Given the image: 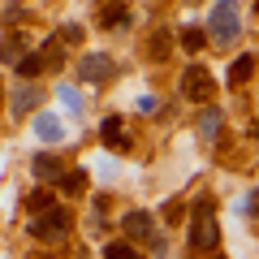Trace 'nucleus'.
<instances>
[{
    "label": "nucleus",
    "instance_id": "f257e3e1",
    "mask_svg": "<svg viewBox=\"0 0 259 259\" xmlns=\"http://www.w3.org/2000/svg\"><path fill=\"white\" fill-rule=\"evenodd\" d=\"M216 242H221V229H216L212 203L199 199L194 212H190V246H194V250H216Z\"/></svg>",
    "mask_w": 259,
    "mask_h": 259
},
{
    "label": "nucleus",
    "instance_id": "f03ea898",
    "mask_svg": "<svg viewBox=\"0 0 259 259\" xmlns=\"http://www.w3.org/2000/svg\"><path fill=\"white\" fill-rule=\"evenodd\" d=\"M207 30H212V39H221V44H233L242 30V13L233 0H221L212 13H207Z\"/></svg>",
    "mask_w": 259,
    "mask_h": 259
},
{
    "label": "nucleus",
    "instance_id": "7ed1b4c3",
    "mask_svg": "<svg viewBox=\"0 0 259 259\" xmlns=\"http://www.w3.org/2000/svg\"><path fill=\"white\" fill-rule=\"evenodd\" d=\"M26 229H30V238H35V242H61L65 233H69V212H61V207H52V212L35 216V221H30Z\"/></svg>",
    "mask_w": 259,
    "mask_h": 259
},
{
    "label": "nucleus",
    "instance_id": "20e7f679",
    "mask_svg": "<svg viewBox=\"0 0 259 259\" xmlns=\"http://www.w3.org/2000/svg\"><path fill=\"white\" fill-rule=\"evenodd\" d=\"M182 91H186V100L207 104V100H212V91H216V82H212V74H207L203 65H190V69L182 74Z\"/></svg>",
    "mask_w": 259,
    "mask_h": 259
},
{
    "label": "nucleus",
    "instance_id": "39448f33",
    "mask_svg": "<svg viewBox=\"0 0 259 259\" xmlns=\"http://www.w3.org/2000/svg\"><path fill=\"white\" fill-rule=\"evenodd\" d=\"M121 229H125V233H130L134 242H147V246L164 250V238L156 233V225H151V216H147V212H125V221H121Z\"/></svg>",
    "mask_w": 259,
    "mask_h": 259
},
{
    "label": "nucleus",
    "instance_id": "423d86ee",
    "mask_svg": "<svg viewBox=\"0 0 259 259\" xmlns=\"http://www.w3.org/2000/svg\"><path fill=\"white\" fill-rule=\"evenodd\" d=\"M108 74H112V61L104 52H87L82 61H78V78H82V82H104Z\"/></svg>",
    "mask_w": 259,
    "mask_h": 259
},
{
    "label": "nucleus",
    "instance_id": "0eeeda50",
    "mask_svg": "<svg viewBox=\"0 0 259 259\" xmlns=\"http://www.w3.org/2000/svg\"><path fill=\"white\" fill-rule=\"evenodd\" d=\"M35 139L39 143H61L65 139V121L56 112H39L35 117Z\"/></svg>",
    "mask_w": 259,
    "mask_h": 259
},
{
    "label": "nucleus",
    "instance_id": "6e6552de",
    "mask_svg": "<svg viewBox=\"0 0 259 259\" xmlns=\"http://www.w3.org/2000/svg\"><path fill=\"white\" fill-rule=\"evenodd\" d=\"M30 173L39 177V182H61L65 177V164L56 156H48V151H39V156H30Z\"/></svg>",
    "mask_w": 259,
    "mask_h": 259
},
{
    "label": "nucleus",
    "instance_id": "1a4fd4ad",
    "mask_svg": "<svg viewBox=\"0 0 259 259\" xmlns=\"http://www.w3.org/2000/svg\"><path fill=\"white\" fill-rule=\"evenodd\" d=\"M100 139L108 143V147L125 151V147H130V139H125V121H121V117H104V125H100Z\"/></svg>",
    "mask_w": 259,
    "mask_h": 259
},
{
    "label": "nucleus",
    "instance_id": "9d476101",
    "mask_svg": "<svg viewBox=\"0 0 259 259\" xmlns=\"http://www.w3.org/2000/svg\"><path fill=\"white\" fill-rule=\"evenodd\" d=\"M35 104H39V87H18V91H13V100H9V112H13V117H26V112L30 108H35Z\"/></svg>",
    "mask_w": 259,
    "mask_h": 259
},
{
    "label": "nucleus",
    "instance_id": "9b49d317",
    "mask_svg": "<svg viewBox=\"0 0 259 259\" xmlns=\"http://www.w3.org/2000/svg\"><path fill=\"white\" fill-rule=\"evenodd\" d=\"M221 108H207V112H199V121H194V130H199V139L203 143H216V134H221Z\"/></svg>",
    "mask_w": 259,
    "mask_h": 259
},
{
    "label": "nucleus",
    "instance_id": "f8f14e48",
    "mask_svg": "<svg viewBox=\"0 0 259 259\" xmlns=\"http://www.w3.org/2000/svg\"><path fill=\"white\" fill-rule=\"evenodd\" d=\"M125 18H130V9L121 5V0H112V5H104V9H100V26H104V30L125 26Z\"/></svg>",
    "mask_w": 259,
    "mask_h": 259
},
{
    "label": "nucleus",
    "instance_id": "ddd939ff",
    "mask_svg": "<svg viewBox=\"0 0 259 259\" xmlns=\"http://www.w3.org/2000/svg\"><path fill=\"white\" fill-rule=\"evenodd\" d=\"M39 56H44L48 69H61V65H65V39H61V35H52L44 48H39Z\"/></svg>",
    "mask_w": 259,
    "mask_h": 259
},
{
    "label": "nucleus",
    "instance_id": "4468645a",
    "mask_svg": "<svg viewBox=\"0 0 259 259\" xmlns=\"http://www.w3.org/2000/svg\"><path fill=\"white\" fill-rule=\"evenodd\" d=\"M250 74H255V56H250V52H242L238 61L229 65V82H233V87H242V82H246Z\"/></svg>",
    "mask_w": 259,
    "mask_h": 259
},
{
    "label": "nucleus",
    "instance_id": "2eb2a0df",
    "mask_svg": "<svg viewBox=\"0 0 259 259\" xmlns=\"http://www.w3.org/2000/svg\"><path fill=\"white\" fill-rule=\"evenodd\" d=\"M44 69H48V65H44V56H39V52H30V56H22V61H18V74L26 78V82H30V78H39Z\"/></svg>",
    "mask_w": 259,
    "mask_h": 259
},
{
    "label": "nucleus",
    "instance_id": "dca6fc26",
    "mask_svg": "<svg viewBox=\"0 0 259 259\" xmlns=\"http://www.w3.org/2000/svg\"><path fill=\"white\" fill-rule=\"evenodd\" d=\"M26 207H30V216H44V212H52V194H48V190L26 194Z\"/></svg>",
    "mask_w": 259,
    "mask_h": 259
},
{
    "label": "nucleus",
    "instance_id": "f3484780",
    "mask_svg": "<svg viewBox=\"0 0 259 259\" xmlns=\"http://www.w3.org/2000/svg\"><path fill=\"white\" fill-rule=\"evenodd\" d=\"M18 52H22V39H18V35H9V39H5V44H0V61H9V65H18V61H22Z\"/></svg>",
    "mask_w": 259,
    "mask_h": 259
},
{
    "label": "nucleus",
    "instance_id": "a211bd4d",
    "mask_svg": "<svg viewBox=\"0 0 259 259\" xmlns=\"http://www.w3.org/2000/svg\"><path fill=\"white\" fill-rule=\"evenodd\" d=\"M104 259H143L134 246H125V242H112V246H104Z\"/></svg>",
    "mask_w": 259,
    "mask_h": 259
},
{
    "label": "nucleus",
    "instance_id": "6ab92c4d",
    "mask_svg": "<svg viewBox=\"0 0 259 259\" xmlns=\"http://www.w3.org/2000/svg\"><path fill=\"white\" fill-rule=\"evenodd\" d=\"M61 190L65 194H82L87 190V173H65L61 177Z\"/></svg>",
    "mask_w": 259,
    "mask_h": 259
},
{
    "label": "nucleus",
    "instance_id": "aec40b11",
    "mask_svg": "<svg viewBox=\"0 0 259 259\" xmlns=\"http://www.w3.org/2000/svg\"><path fill=\"white\" fill-rule=\"evenodd\" d=\"M182 48H186V52H199V48H203V30H199V26H186L182 30Z\"/></svg>",
    "mask_w": 259,
    "mask_h": 259
},
{
    "label": "nucleus",
    "instance_id": "412c9836",
    "mask_svg": "<svg viewBox=\"0 0 259 259\" xmlns=\"http://www.w3.org/2000/svg\"><path fill=\"white\" fill-rule=\"evenodd\" d=\"M61 104H65L69 112H82V95H78L74 87H61Z\"/></svg>",
    "mask_w": 259,
    "mask_h": 259
},
{
    "label": "nucleus",
    "instance_id": "4be33fe9",
    "mask_svg": "<svg viewBox=\"0 0 259 259\" xmlns=\"http://www.w3.org/2000/svg\"><path fill=\"white\" fill-rule=\"evenodd\" d=\"M151 56H156V61H164V56H168V35H164V30L151 39Z\"/></svg>",
    "mask_w": 259,
    "mask_h": 259
},
{
    "label": "nucleus",
    "instance_id": "5701e85b",
    "mask_svg": "<svg viewBox=\"0 0 259 259\" xmlns=\"http://www.w3.org/2000/svg\"><path fill=\"white\" fill-rule=\"evenodd\" d=\"M61 39H65V44H78V39H82V26H65Z\"/></svg>",
    "mask_w": 259,
    "mask_h": 259
},
{
    "label": "nucleus",
    "instance_id": "b1692460",
    "mask_svg": "<svg viewBox=\"0 0 259 259\" xmlns=\"http://www.w3.org/2000/svg\"><path fill=\"white\" fill-rule=\"evenodd\" d=\"M246 212H250V216H259V190H255V194L246 199Z\"/></svg>",
    "mask_w": 259,
    "mask_h": 259
},
{
    "label": "nucleus",
    "instance_id": "393cba45",
    "mask_svg": "<svg viewBox=\"0 0 259 259\" xmlns=\"http://www.w3.org/2000/svg\"><path fill=\"white\" fill-rule=\"evenodd\" d=\"M255 134H259V125H255Z\"/></svg>",
    "mask_w": 259,
    "mask_h": 259
}]
</instances>
